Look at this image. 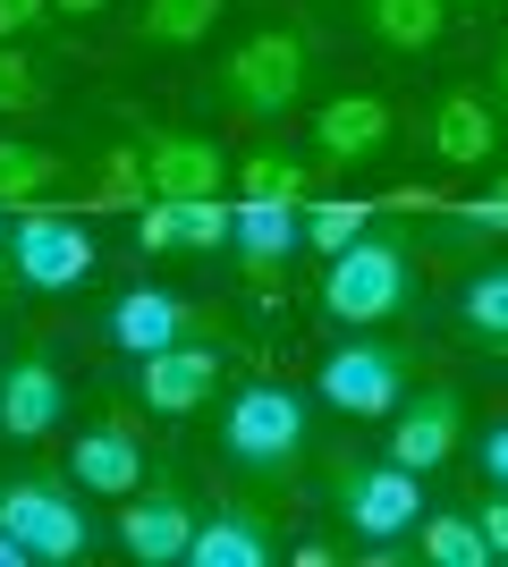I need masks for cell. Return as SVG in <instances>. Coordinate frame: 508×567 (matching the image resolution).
<instances>
[{"instance_id":"cell-34","label":"cell","mask_w":508,"mask_h":567,"mask_svg":"<svg viewBox=\"0 0 508 567\" xmlns=\"http://www.w3.org/2000/svg\"><path fill=\"white\" fill-rule=\"evenodd\" d=\"M51 9H60V18H102L111 0H51Z\"/></svg>"},{"instance_id":"cell-30","label":"cell","mask_w":508,"mask_h":567,"mask_svg":"<svg viewBox=\"0 0 508 567\" xmlns=\"http://www.w3.org/2000/svg\"><path fill=\"white\" fill-rule=\"evenodd\" d=\"M458 229H475V237H508V169L491 178V195L458 204Z\"/></svg>"},{"instance_id":"cell-27","label":"cell","mask_w":508,"mask_h":567,"mask_svg":"<svg viewBox=\"0 0 508 567\" xmlns=\"http://www.w3.org/2000/svg\"><path fill=\"white\" fill-rule=\"evenodd\" d=\"M238 229V204H220V195H178V237H187V255H220Z\"/></svg>"},{"instance_id":"cell-18","label":"cell","mask_w":508,"mask_h":567,"mask_svg":"<svg viewBox=\"0 0 508 567\" xmlns=\"http://www.w3.org/2000/svg\"><path fill=\"white\" fill-rule=\"evenodd\" d=\"M356 18L382 51L415 60V51H433L440 34H449V0H356Z\"/></svg>"},{"instance_id":"cell-19","label":"cell","mask_w":508,"mask_h":567,"mask_svg":"<svg viewBox=\"0 0 508 567\" xmlns=\"http://www.w3.org/2000/svg\"><path fill=\"white\" fill-rule=\"evenodd\" d=\"M271 559V534H263V508H220V517L195 525L187 567H263Z\"/></svg>"},{"instance_id":"cell-33","label":"cell","mask_w":508,"mask_h":567,"mask_svg":"<svg viewBox=\"0 0 508 567\" xmlns=\"http://www.w3.org/2000/svg\"><path fill=\"white\" fill-rule=\"evenodd\" d=\"M475 517H484V534H491V559L508 567V492H491L484 508H475Z\"/></svg>"},{"instance_id":"cell-13","label":"cell","mask_w":508,"mask_h":567,"mask_svg":"<svg viewBox=\"0 0 508 567\" xmlns=\"http://www.w3.org/2000/svg\"><path fill=\"white\" fill-rule=\"evenodd\" d=\"M145 169H153V195H220V178H229L220 144L212 136H187V127L145 136Z\"/></svg>"},{"instance_id":"cell-26","label":"cell","mask_w":508,"mask_h":567,"mask_svg":"<svg viewBox=\"0 0 508 567\" xmlns=\"http://www.w3.org/2000/svg\"><path fill=\"white\" fill-rule=\"evenodd\" d=\"M458 313H466V339H475L484 355H508V271H484V280H466Z\"/></svg>"},{"instance_id":"cell-4","label":"cell","mask_w":508,"mask_h":567,"mask_svg":"<svg viewBox=\"0 0 508 567\" xmlns=\"http://www.w3.org/2000/svg\"><path fill=\"white\" fill-rule=\"evenodd\" d=\"M331 499H339V517H348V534H373V543H390V534H407L424 517V483L398 457H382V466L331 457Z\"/></svg>"},{"instance_id":"cell-11","label":"cell","mask_w":508,"mask_h":567,"mask_svg":"<svg viewBox=\"0 0 508 567\" xmlns=\"http://www.w3.org/2000/svg\"><path fill=\"white\" fill-rule=\"evenodd\" d=\"M390 144V102L382 94H339L314 111V162L322 169H356Z\"/></svg>"},{"instance_id":"cell-1","label":"cell","mask_w":508,"mask_h":567,"mask_svg":"<svg viewBox=\"0 0 508 567\" xmlns=\"http://www.w3.org/2000/svg\"><path fill=\"white\" fill-rule=\"evenodd\" d=\"M314 85V34H297V25H263V34H246L229 60L212 69V102L238 118H289Z\"/></svg>"},{"instance_id":"cell-15","label":"cell","mask_w":508,"mask_h":567,"mask_svg":"<svg viewBox=\"0 0 508 567\" xmlns=\"http://www.w3.org/2000/svg\"><path fill=\"white\" fill-rule=\"evenodd\" d=\"M424 136H433V153L449 169H475L491 162V144H500V118H491L484 94H466V85H449V94L433 102V118H424Z\"/></svg>"},{"instance_id":"cell-29","label":"cell","mask_w":508,"mask_h":567,"mask_svg":"<svg viewBox=\"0 0 508 567\" xmlns=\"http://www.w3.org/2000/svg\"><path fill=\"white\" fill-rule=\"evenodd\" d=\"M136 246H145V255H187V237H178V195H153L145 213H136Z\"/></svg>"},{"instance_id":"cell-7","label":"cell","mask_w":508,"mask_h":567,"mask_svg":"<svg viewBox=\"0 0 508 567\" xmlns=\"http://www.w3.org/2000/svg\"><path fill=\"white\" fill-rule=\"evenodd\" d=\"M322 406H339V415H390V406L407 399V348H373V339H356V348H331L322 355Z\"/></svg>"},{"instance_id":"cell-25","label":"cell","mask_w":508,"mask_h":567,"mask_svg":"<svg viewBox=\"0 0 508 567\" xmlns=\"http://www.w3.org/2000/svg\"><path fill=\"white\" fill-rule=\"evenodd\" d=\"M94 204H102V213H145V204H153L145 144H120V153H102V169H94Z\"/></svg>"},{"instance_id":"cell-16","label":"cell","mask_w":508,"mask_h":567,"mask_svg":"<svg viewBox=\"0 0 508 567\" xmlns=\"http://www.w3.org/2000/svg\"><path fill=\"white\" fill-rule=\"evenodd\" d=\"M60 424V364L51 355H18L0 373V432L9 441H43Z\"/></svg>"},{"instance_id":"cell-23","label":"cell","mask_w":508,"mask_h":567,"mask_svg":"<svg viewBox=\"0 0 508 567\" xmlns=\"http://www.w3.org/2000/svg\"><path fill=\"white\" fill-rule=\"evenodd\" d=\"M424 559H433V567H491L484 517H466V508H433V517H424Z\"/></svg>"},{"instance_id":"cell-35","label":"cell","mask_w":508,"mask_h":567,"mask_svg":"<svg viewBox=\"0 0 508 567\" xmlns=\"http://www.w3.org/2000/svg\"><path fill=\"white\" fill-rule=\"evenodd\" d=\"M0 567H25V543L9 534V525H0Z\"/></svg>"},{"instance_id":"cell-37","label":"cell","mask_w":508,"mask_h":567,"mask_svg":"<svg viewBox=\"0 0 508 567\" xmlns=\"http://www.w3.org/2000/svg\"><path fill=\"white\" fill-rule=\"evenodd\" d=\"M0 271H9V229H0Z\"/></svg>"},{"instance_id":"cell-31","label":"cell","mask_w":508,"mask_h":567,"mask_svg":"<svg viewBox=\"0 0 508 567\" xmlns=\"http://www.w3.org/2000/svg\"><path fill=\"white\" fill-rule=\"evenodd\" d=\"M43 18H60L51 0H0V43H25V34H34Z\"/></svg>"},{"instance_id":"cell-17","label":"cell","mask_w":508,"mask_h":567,"mask_svg":"<svg viewBox=\"0 0 508 567\" xmlns=\"http://www.w3.org/2000/svg\"><path fill=\"white\" fill-rule=\"evenodd\" d=\"M195 331V306H178L169 288H127L120 306H111V339L127 355H153V348H178Z\"/></svg>"},{"instance_id":"cell-22","label":"cell","mask_w":508,"mask_h":567,"mask_svg":"<svg viewBox=\"0 0 508 567\" xmlns=\"http://www.w3.org/2000/svg\"><path fill=\"white\" fill-rule=\"evenodd\" d=\"M238 195H280V204H314V162H297V153H280V144H255L238 162Z\"/></svg>"},{"instance_id":"cell-20","label":"cell","mask_w":508,"mask_h":567,"mask_svg":"<svg viewBox=\"0 0 508 567\" xmlns=\"http://www.w3.org/2000/svg\"><path fill=\"white\" fill-rule=\"evenodd\" d=\"M229 0H136V43L153 51H195V43H212V25Z\"/></svg>"},{"instance_id":"cell-6","label":"cell","mask_w":508,"mask_h":567,"mask_svg":"<svg viewBox=\"0 0 508 567\" xmlns=\"http://www.w3.org/2000/svg\"><path fill=\"white\" fill-rule=\"evenodd\" d=\"M9 262H18L25 288H43V297H60V288H85L94 280V237L76 229V220L43 213V204H25L18 213V237H9Z\"/></svg>"},{"instance_id":"cell-3","label":"cell","mask_w":508,"mask_h":567,"mask_svg":"<svg viewBox=\"0 0 508 567\" xmlns=\"http://www.w3.org/2000/svg\"><path fill=\"white\" fill-rule=\"evenodd\" d=\"M220 450H229V466H246V474H289L297 457H305V399L280 390V381L238 390L229 415H220Z\"/></svg>"},{"instance_id":"cell-24","label":"cell","mask_w":508,"mask_h":567,"mask_svg":"<svg viewBox=\"0 0 508 567\" xmlns=\"http://www.w3.org/2000/svg\"><path fill=\"white\" fill-rule=\"evenodd\" d=\"M364 229H373V204H364V195H314V204H305V246H314L322 262L348 255Z\"/></svg>"},{"instance_id":"cell-5","label":"cell","mask_w":508,"mask_h":567,"mask_svg":"<svg viewBox=\"0 0 508 567\" xmlns=\"http://www.w3.org/2000/svg\"><path fill=\"white\" fill-rule=\"evenodd\" d=\"M0 525L25 543V559H43V567H76L85 559V508H76L60 483H43V474L0 483Z\"/></svg>"},{"instance_id":"cell-28","label":"cell","mask_w":508,"mask_h":567,"mask_svg":"<svg viewBox=\"0 0 508 567\" xmlns=\"http://www.w3.org/2000/svg\"><path fill=\"white\" fill-rule=\"evenodd\" d=\"M43 102H51V76H43V60H25V43H0V118L43 111Z\"/></svg>"},{"instance_id":"cell-2","label":"cell","mask_w":508,"mask_h":567,"mask_svg":"<svg viewBox=\"0 0 508 567\" xmlns=\"http://www.w3.org/2000/svg\"><path fill=\"white\" fill-rule=\"evenodd\" d=\"M407 237L398 229H364L348 255H331L322 271V313L331 322H390V313L407 306Z\"/></svg>"},{"instance_id":"cell-10","label":"cell","mask_w":508,"mask_h":567,"mask_svg":"<svg viewBox=\"0 0 508 567\" xmlns=\"http://www.w3.org/2000/svg\"><path fill=\"white\" fill-rule=\"evenodd\" d=\"M458 432H466V399L449 390V381H433L424 399L398 406V424H390V457H398V466H415V474H433L440 457L458 450Z\"/></svg>"},{"instance_id":"cell-12","label":"cell","mask_w":508,"mask_h":567,"mask_svg":"<svg viewBox=\"0 0 508 567\" xmlns=\"http://www.w3.org/2000/svg\"><path fill=\"white\" fill-rule=\"evenodd\" d=\"M229 246H238L246 280H280L289 246H305V204H280V195H238V229H229Z\"/></svg>"},{"instance_id":"cell-8","label":"cell","mask_w":508,"mask_h":567,"mask_svg":"<svg viewBox=\"0 0 508 567\" xmlns=\"http://www.w3.org/2000/svg\"><path fill=\"white\" fill-rule=\"evenodd\" d=\"M212 390H220V355H212V348H195V339L136 355V399H145L153 415H195Z\"/></svg>"},{"instance_id":"cell-32","label":"cell","mask_w":508,"mask_h":567,"mask_svg":"<svg viewBox=\"0 0 508 567\" xmlns=\"http://www.w3.org/2000/svg\"><path fill=\"white\" fill-rule=\"evenodd\" d=\"M475 466H484V483H491V492H508V424H491V432H484Z\"/></svg>"},{"instance_id":"cell-14","label":"cell","mask_w":508,"mask_h":567,"mask_svg":"<svg viewBox=\"0 0 508 567\" xmlns=\"http://www.w3.org/2000/svg\"><path fill=\"white\" fill-rule=\"evenodd\" d=\"M69 474L85 483V492H102V499H127L136 483H145V450H136V432L111 415V424H94V432H76V450H69Z\"/></svg>"},{"instance_id":"cell-38","label":"cell","mask_w":508,"mask_h":567,"mask_svg":"<svg viewBox=\"0 0 508 567\" xmlns=\"http://www.w3.org/2000/svg\"><path fill=\"white\" fill-rule=\"evenodd\" d=\"M449 9H491V0H449Z\"/></svg>"},{"instance_id":"cell-36","label":"cell","mask_w":508,"mask_h":567,"mask_svg":"<svg viewBox=\"0 0 508 567\" xmlns=\"http://www.w3.org/2000/svg\"><path fill=\"white\" fill-rule=\"evenodd\" d=\"M491 94H500V111H508V51L491 60Z\"/></svg>"},{"instance_id":"cell-21","label":"cell","mask_w":508,"mask_h":567,"mask_svg":"<svg viewBox=\"0 0 508 567\" xmlns=\"http://www.w3.org/2000/svg\"><path fill=\"white\" fill-rule=\"evenodd\" d=\"M60 187H69V162H60V153L0 136V213H18V204H43V195H60Z\"/></svg>"},{"instance_id":"cell-9","label":"cell","mask_w":508,"mask_h":567,"mask_svg":"<svg viewBox=\"0 0 508 567\" xmlns=\"http://www.w3.org/2000/svg\"><path fill=\"white\" fill-rule=\"evenodd\" d=\"M195 525H204V517H195L169 483H162L153 499L127 492V508H120V550H127L136 567H178V559H187V543H195Z\"/></svg>"}]
</instances>
